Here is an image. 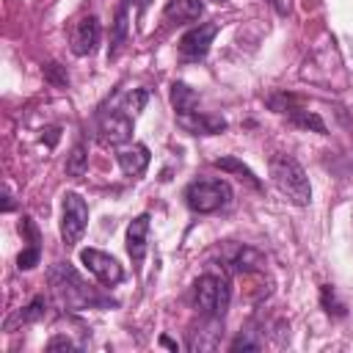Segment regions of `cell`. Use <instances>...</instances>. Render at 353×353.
Returning a JSON list of instances; mask_svg holds the SVG:
<instances>
[{"label":"cell","mask_w":353,"mask_h":353,"mask_svg":"<svg viewBox=\"0 0 353 353\" xmlns=\"http://www.w3.org/2000/svg\"><path fill=\"white\" fill-rule=\"evenodd\" d=\"M47 279H50V287H52V292L58 295V301L63 306H69V309H85V306L97 303V295L91 292V287L77 276V270L69 262H55L47 270Z\"/></svg>","instance_id":"7a4b0ae2"},{"label":"cell","mask_w":353,"mask_h":353,"mask_svg":"<svg viewBox=\"0 0 353 353\" xmlns=\"http://www.w3.org/2000/svg\"><path fill=\"white\" fill-rule=\"evenodd\" d=\"M212 165L215 168H221V171H232V174H237V179H245L251 188H262V182H259V176L243 163V160H237V157H218V160H212Z\"/></svg>","instance_id":"2e32d148"},{"label":"cell","mask_w":353,"mask_h":353,"mask_svg":"<svg viewBox=\"0 0 353 353\" xmlns=\"http://www.w3.org/2000/svg\"><path fill=\"white\" fill-rule=\"evenodd\" d=\"M88 226V204L77 193H63L61 201V240L66 245H74Z\"/></svg>","instance_id":"5b68a950"},{"label":"cell","mask_w":353,"mask_h":353,"mask_svg":"<svg viewBox=\"0 0 353 353\" xmlns=\"http://www.w3.org/2000/svg\"><path fill=\"white\" fill-rule=\"evenodd\" d=\"M146 102H149V91H146V88H132V91L124 97V110H127L130 116H138V113L146 108Z\"/></svg>","instance_id":"d6986e66"},{"label":"cell","mask_w":353,"mask_h":353,"mask_svg":"<svg viewBox=\"0 0 353 353\" xmlns=\"http://www.w3.org/2000/svg\"><path fill=\"white\" fill-rule=\"evenodd\" d=\"M218 33V25L215 22H204V25H196L190 28L182 39H179V55L185 61H201L207 52H210V44Z\"/></svg>","instance_id":"52a82bcc"},{"label":"cell","mask_w":353,"mask_h":353,"mask_svg":"<svg viewBox=\"0 0 353 353\" xmlns=\"http://www.w3.org/2000/svg\"><path fill=\"white\" fill-rule=\"evenodd\" d=\"M270 179L276 190L290 199L295 207H306L312 201V185L303 171V165L292 154H276L270 157Z\"/></svg>","instance_id":"6da1fadb"},{"label":"cell","mask_w":353,"mask_h":353,"mask_svg":"<svg viewBox=\"0 0 353 353\" xmlns=\"http://www.w3.org/2000/svg\"><path fill=\"white\" fill-rule=\"evenodd\" d=\"M11 207H14V201H11V193H8V190H6V193H3V210H6V212H8V210H11Z\"/></svg>","instance_id":"d4e9b609"},{"label":"cell","mask_w":353,"mask_h":353,"mask_svg":"<svg viewBox=\"0 0 353 353\" xmlns=\"http://www.w3.org/2000/svg\"><path fill=\"white\" fill-rule=\"evenodd\" d=\"M44 314H47V301H44L41 295H36V298L17 314V320H19V323H36V320H41Z\"/></svg>","instance_id":"ac0fdd59"},{"label":"cell","mask_w":353,"mask_h":353,"mask_svg":"<svg viewBox=\"0 0 353 353\" xmlns=\"http://www.w3.org/2000/svg\"><path fill=\"white\" fill-rule=\"evenodd\" d=\"M256 347H259V345H256V342H251L248 336H237V339L229 345V350H256Z\"/></svg>","instance_id":"cb8c5ba5"},{"label":"cell","mask_w":353,"mask_h":353,"mask_svg":"<svg viewBox=\"0 0 353 353\" xmlns=\"http://www.w3.org/2000/svg\"><path fill=\"white\" fill-rule=\"evenodd\" d=\"M204 14V3L201 0H168L163 8L165 22L174 25H185V22H196Z\"/></svg>","instance_id":"4fadbf2b"},{"label":"cell","mask_w":353,"mask_h":353,"mask_svg":"<svg viewBox=\"0 0 353 353\" xmlns=\"http://www.w3.org/2000/svg\"><path fill=\"white\" fill-rule=\"evenodd\" d=\"M185 201L193 212L207 215L232 201V188L223 179H196L185 188Z\"/></svg>","instance_id":"277c9868"},{"label":"cell","mask_w":353,"mask_h":353,"mask_svg":"<svg viewBox=\"0 0 353 353\" xmlns=\"http://www.w3.org/2000/svg\"><path fill=\"white\" fill-rule=\"evenodd\" d=\"M193 298H196V306L204 317H212V320H221L229 309V298H232V290H229V281L223 276H215V273H204L196 279L193 284Z\"/></svg>","instance_id":"3957f363"},{"label":"cell","mask_w":353,"mask_h":353,"mask_svg":"<svg viewBox=\"0 0 353 353\" xmlns=\"http://www.w3.org/2000/svg\"><path fill=\"white\" fill-rule=\"evenodd\" d=\"M212 3H223V0H212Z\"/></svg>","instance_id":"f1b7e54d"},{"label":"cell","mask_w":353,"mask_h":353,"mask_svg":"<svg viewBox=\"0 0 353 353\" xmlns=\"http://www.w3.org/2000/svg\"><path fill=\"white\" fill-rule=\"evenodd\" d=\"M80 262H83L85 270L94 273L105 287H116V284L124 281V270H121L119 259L110 256V254H105V251H99V248H83V251H80Z\"/></svg>","instance_id":"8992f818"},{"label":"cell","mask_w":353,"mask_h":353,"mask_svg":"<svg viewBox=\"0 0 353 353\" xmlns=\"http://www.w3.org/2000/svg\"><path fill=\"white\" fill-rule=\"evenodd\" d=\"M99 132H102V141L105 143H113V146H121L132 138V116L127 110H110L102 124H99Z\"/></svg>","instance_id":"ba28073f"},{"label":"cell","mask_w":353,"mask_h":353,"mask_svg":"<svg viewBox=\"0 0 353 353\" xmlns=\"http://www.w3.org/2000/svg\"><path fill=\"white\" fill-rule=\"evenodd\" d=\"M44 74H47V80H50L52 85H66V83H69V74L61 69V63H47V66H44Z\"/></svg>","instance_id":"7402d4cb"},{"label":"cell","mask_w":353,"mask_h":353,"mask_svg":"<svg viewBox=\"0 0 353 353\" xmlns=\"http://www.w3.org/2000/svg\"><path fill=\"white\" fill-rule=\"evenodd\" d=\"M176 124H179L182 130H188L190 135H218V132L226 130V119L210 116V113H199V110L176 116Z\"/></svg>","instance_id":"30bf717a"},{"label":"cell","mask_w":353,"mask_h":353,"mask_svg":"<svg viewBox=\"0 0 353 353\" xmlns=\"http://www.w3.org/2000/svg\"><path fill=\"white\" fill-rule=\"evenodd\" d=\"M85 171H88L85 146H83V143H74V149H72L69 157H66V174H69V176H83Z\"/></svg>","instance_id":"e0dca14e"},{"label":"cell","mask_w":353,"mask_h":353,"mask_svg":"<svg viewBox=\"0 0 353 353\" xmlns=\"http://www.w3.org/2000/svg\"><path fill=\"white\" fill-rule=\"evenodd\" d=\"M99 44V19L94 14L83 17L74 22V30H72V52L74 55H91Z\"/></svg>","instance_id":"9c48e42d"},{"label":"cell","mask_w":353,"mask_h":353,"mask_svg":"<svg viewBox=\"0 0 353 353\" xmlns=\"http://www.w3.org/2000/svg\"><path fill=\"white\" fill-rule=\"evenodd\" d=\"M268 3H270V6H273L279 14H284V6H281V0H268Z\"/></svg>","instance_id":"4316f807"},{"label":"cell","mask_w":353,"mask_h":353,"mask_svg":"<svg viewBox=\"0 0 353 353\" xmlns=\"http://www.w3.org/2000/svg\"><path fill=\"white\" fill-rule=\"evenodd\" d=\"M146 240H149V215H138L130 221L127 226V254L132 259V265L138 268L146 256Z\"/></svg>","instance_id":"8fae6325"},{"label":"cell","mask_w":353,"mask_h":353,"mask_svg":"<svg viewBox=\"0 0 353 353\" xmlns=\"http://www.w3.org/2000/svg\"><path fill=\"white\" fill-rule=\"evenodd\" d=\"M160 342H163V345H165V347H171V350H176V342H171V339H168V336H160Z\"/></svg>","instance_id":"484cf974"},{"label":"cell","mask_w":353,"mask_h":353,"mask_svg":"<svg viewBox=\"0 0 353 353\" xmlns=\"http://www.w3.org/2000/svg\"><path fill=\"white\" fill-rule=\"evenodd\" d=\"M39 256H41V245H28L19 256H17V268L19 270H30L39 265Z\"/></svg>","instance_id":"ffe728a7"},{"label":"cell","mask_w":353,"mask_h":353,"mask_svg":"<svg viewBox=\"0 0 353 353\" xmlns=\"http://www.w3.org/2000/svg\"><path fill=\"white\" fill-rule=\"evenodd\" d=\"M149 3H152V0H138V8H141V11H143V8H146V6H149Z\"/></svg>","instance_id":"83f0119b"},{"label":"cell","mask_w":353,"mask_h":353,"mask_svg":"<svg viewBox=\"0 0 353 353\" xmlns=\"http://www.w3.org/2000/svg\"><path fill=\"white\" fill-rule=\"evenodd\" d=\"M77 345L69 339V336H52L50 342H47V350H74Z\"/></svg>","instance_id":"603a6c76"},{"label":"cell","mask_w":353,"mask_h":353,"mask_svg":"<svg viewBox=\"0 0 353 353\" xmlns=\"http://www.w3.org/2000/svg\"><path fill=\"white\" fill-rule=\"evenodd\" d=\"M229 268H232L234 273H243V276L259 273V270L265 268V256H262L256 248H251V245H237V248L232 251V256H229Z\"/></svg>","instance_id":"5bb4252c"},{"label":"cell","mask_w":353,"mask_h":353,"mask_svg":"<svg viewBox=\"0 0 353 353\" xmlns=\"http://www.w3.org/2000/svg\"><path fill=\"white\" fill-rule=\"evenodd\" d=\"M171 105H174L176 116L193 113L196 105H199V94H196L188 83H174V85H171Z\"/></svg>","instance_id":"9a60e30c"},{"label":"cell","mask_w":353,"mask_h":353,"mask_svg":"<svg viewBox=\"0 0 353 353\" xmlns=\"http://www.w3.org/2000/svg\"><path fill=\"white\" fill-rule=\"evenodd\" d=\"M320 298H323V306H325V312H328V314H331V312H334L336 317H342V314H345V306L336 301V295H334V290H331V287H323V290H320Z\"/></svg>","instance_id":"44dd1931"},{"label":"cell","mask_w":353,"mask_h":353,"mask_svg":"<svg viewBox=\"0 0 353 353\" xmlns=\"http://www.w3.org/2000/svg\"><path fill=\"white\" fill-rule=\"evenodd\" d=\"M116 163L127 176H141L149 165V149L143 143H132L116 152Z\"/></svg>","instance_id":"7c38bea8"}]
</instances>
